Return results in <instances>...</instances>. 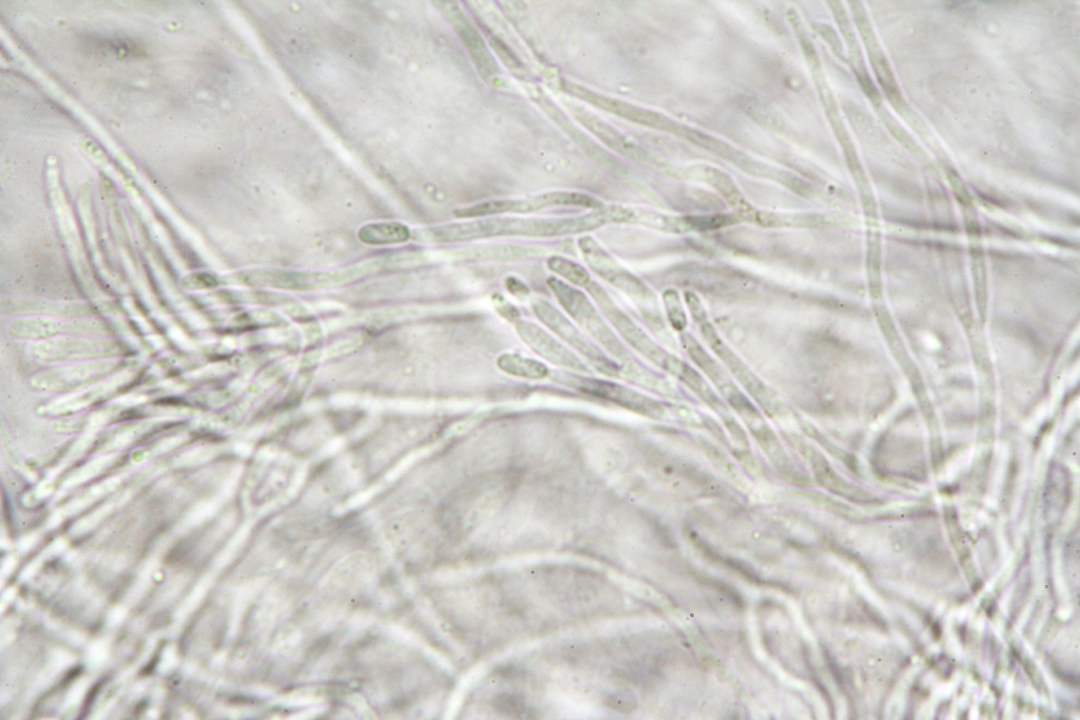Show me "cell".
Listing matches in <instances>:
<instances>
[{
    "label": "cell",
    "mask_w": 1080,
    "mask_h": 720,
    "mask_svg": "<svg viewBox=\"0 0 1080 720\" xmlns=\"http://www.w3.org/2000/svg\"><path fill=\"white\" fill-rule=\"evenodd\" d=\"M611 222L606 210L582 217L558 219L492 218L447 224L419 231L415 237L436 243L466 242L494 237L551 238L587 233Z\"/></svg>",
    "instance_id": "1"
},
{
    "label": "cell",
    "mask_w": 1080,
    "mask_h": 720,
    "mask_svg": "<svg viewBox=\"0 0 1080 720\" xmlns=\"http://www.w3.org/2000/svg\"><path fill=\"white\" fill-rule=\"evenodd\" d=\"M547 283L559 305L564 308L578 326L607 350L611 356L623 360V362L630 359V355L621 340L613 333L599 311L595 309L590 299L583 292L572 288L569 284L555 277L549 278Z\"/></svg>",
    "instance_id": "2"
},
{
    "label": "cell",
    "mask_w": 1080,
    "mask_h": 720,
    "mask_svg": "<svg viewBox=\"0 0 1080 720\" xmlns=\"http://www.w3.org/2000/svg\"><path fill=\"white\" fill-rule=\"evenodd\" d=\"M536 317L571 347L581 352L592 365L605 375L619 377L621 367L616 366L605 353L597 348L572 322L549 301L537 298L532 302Z\"/></svg>",
    "instance_id": "3"
},
{
    "label": "cell",
    "mask_w": 1080,
    "mask_h": 720,
    "mask_svg": "<svg viewBox=\"0 0 1080 720\" xmlns=\"http://www.w3.org/2000/svg\"><path fill=\"white\" fill-rule=\"evenodd\" d=\"M552 206L600 208L602 207V204L596 199L584 194L558 192L543 194L528 199L485 202L468 208H462V210L455 212V215L458 218H476L508 213L528 214Z\"/></svg>",
    "instance_id": "4"
},
{
    "label": "cell",
    "mask_w": 1080,
    "mask_h": 720,
    "mask_svg": "<svg viewBox=\"0 0 1080 720\" xmlns=\"http://www.w3.org/2000/svg\"><path fill=\"white\" fill-rule=\"evenodd\" d=\"M586 289L607 316L612 326L622 335L627 343L636 351L651 360L653 364L664 369L669 354L655 344L629 316L615 305V302L600 284L591 281Z\"/></svg>",
    "instance_id": "5"
},
{
    "label": "cell",
    "mask_w": 1080,
    "mask_h": 720,
    "mask_svg": "<svg viewBox=\"0 0 1080 720\" xmlns=\"http://www.w3.org/2000/svg\"><path fill=\"white\" fill-rule=\"evenodd\" d=\"M702 333L712 350L717 353L731 372L736 375L741 384L767 414L771 416L780 415L785 410V406L778 395L759 380L758 376L752 373L747 366L743 364L742 360L723 343V340L709 322H702Z\"/></svg>",
    "instance_id": "6"
},
{
    "label": "cell",
    "mask_w": 1080,
    "mask_h": 720,
    "mask_svg": "<svg viewBox=\"0 0 1080 720\" xmlns=\"http://www.w3.org/2000/svg\"><path fill=\"white\" fill-rule=\"evenodd\" d=\"M126 352V345L119 341L68 336L44 341L35 348V355L49 362L115 357Z\"/></svg>",
    "instance_id": "7"
},
{
    "label": "cell",
    "mask_w": 1080,
    "mask_h": 720,
    "mask_svg": "<svg viewBox=\"0 0 1080 720\" xmlns=\"http://www.w3.org/2000/svg\"><path fill=\"white\" fill-rule=\"evenodd\" d=\"M565 383L583 393L597 397L635 413L660 418L664 406L639 392L616 383L581 376H567Z\"/></svg>",
    "instance_id": "8"
},
{
    "label": "cell",
    "mask_w": 1080,
    "mask_h": 720,
    "mask_svg": "<svg viewBox=\"0 0 1080 720\" xmlns=\"http://www.w3.org/2000/svg\"><path fill=\"white\" fill-rule=\"evenodd\" d=\"M585 262L597 276L636 299H647L651 292L645 284L608 254L593 238L578 241Z\"/></svg>",
    "instance_id": "9"
},
{
    "label": "cell",
    "mask_w": 1080,
    "mask_h": 720,
    "mask_svg": "<svg viewBox=\"0 0 1080 720\" xmlns=\"http://www.w3.org/2000/svg\"><path fill=\"white\" fill-rule=\"evenodd\" d=\"M108 329L99 320H64L45 316H32L17 319L11 325V332L22 338L48 339L59 335H100Z\"/></svg>",
    "instance_id": "10"
},
{
    "label": "cell",
    "mask_w": 1080,
    "mask_h": 720,
    "mask_svg": "<svg viewBox=\"0 0 1080 720\" xmlns=\"http://www.w3.org/2000/svg\"><path fill=\"white\" fill-rule=\"evenodd\" d=\"M515 328L532 351L549 363L576 372L588 373L589 368L574 352L559 343L543 328L528 320H517Z\"/></svg>",
    "instance_id": "11"
},
{
    "label": "cell",
    "mask_w": 1080,
    "mask_h": 720,
    "mask_svg": "<svg viewBox=\"0 0 1080 720\" xmlns=\"http://www.w3.org/2000/svg\"><path fill=\"white\" fill-rule=\"evenodd\" d=\"M437 5H439L438 7L442 12L446 13L449 20L452 22L457 33L461 37L462 42H464L469 50L472 60L481 77L485 80H490L495 77L499 71L495 60L466 13L454 2H440L437 3Z\"/></svg>",
    "instance_id": "12"
},
{
    "label": "cell",
    "mask_w": 1080,
    "mask_h": 720,
    "mask_svg": "<svg viewBox=\"0 0 1080 720\" xmlns=\"http://www.w3.org/2000/svg\"><path fill=\"white\" fill-rule=\"evenodd\" d=\"M118 366L113 362H95L52 370L38 375L35 384L42 389L68 391L98 382L117 371Z\"/></svg>",
    "instance_id": "13"
},
{
    "label": "cell",
    "mask_w": 1080,
    "mask_h": 720,
    "mask_svg": "<svg viewBox=\"0 0 1080 720\" xmlns=\"http://www.w3.org/2000/svg\"><path fill=\"white\" fill-rule=\"evenodd\" d=\"M738 413L766 453L767 458L773 462L776 468L786 477L793 478L797 476L798 472L792 461L787 457L776 433L765 423L758 409L750 403L740 409Z\"/></svg>",
    "instance_id": "14"
},
{
    "label": "cell",
    "mask_w": 1080,
    "mask_h": 720,
    "mask_svg": "<svg viewBox=\"0 0 1080 720\" xmlns=\"http://www.w3.org/2000/svg\"><path fill=\"white\" fill-rule=\"evenodd\" d=\"M567 90L574 94L575 97L581 98L585 102L599 107L605 111L613 113V115L622 117L631 122L660 127L662 125L661 119L655 113L632 106L628 103L613 100L602 96V94L595 93L582 86L568 84Z\"/></svg>",
    "instance_id": "15"
},
{
    "label": "cell",
    "mask_w": 1080,
    "mask_h": 720,
    "mask_svg": "<svg viewBox=\"0 0 1080 720\" xmlns=\"http://www.w3.org/2000/svg\"><path fill=\"white\" fill-rule=\"evenodd\" d=\"M4 303V309L18 314L32 316L83 317L92 313L85 303L54 302L41 299H10Z\"/></svg>",
    "instance_id": "16"
},
{
    "label": "cell",
    "mask_w": 1080,
    "mask_h": 720,
    "mask_svg": "<svg viewBox=\"0 0 1080 720\" xmlns=\"http://www.w3.org/2000/svg\"><path fill=\"white\" fill-rule=\"evenodd\" d=\"M575 117L578 121L582 122L593 135L599 138L608 147L617 151V153L633 160L645 159V154L641 148L629 143L619 131L615 130L604 121L590 115L589 112L582 109L575 110Z\"/></svg>",
    "instance_id": "17"
},
{
    "label": "cell",
    "mask_w": 1080,
    "mask_h": 720,
    "mask_svg": "<svg viewBox=\"0 0 1080 720\" xmlns=\"http://www.w3.org/2000/svg\"><path fill=\"white\" fill-rule=\"evenodd\" d=\"M664 370L678 377L691 390L696 392L709 406L722 407L717 395L711 390L704 378L681 359L669 355Z\"/></svg>",
    "instance_id": "18"
},
{
    "label": "cell",
    "mask_w": 1080,
    "mask_h": 720,
    "mask_svg": "<svg viewBox=\"0 0 1080 720\" xmlns=\"http://www.w3.org/2000/svg\"><path fill=\"white\" fill-rule=\"evenodd\" d=\"M497 367L511 376L531 381L545 380L550 374L549 368L538 360L512 353L500 355Z\"/></svg>",
    "instance_id": "19"
},
{
    "label": "cell",
    "mask_w": 1080,
    "mask_h": 720,
    "mask_svg": "<svg viewBox=\"0 0 1080 720\" xmlns=\"http://www.w3.org/2000/svg\"><path fill=\"white\" fill-rule=\"evenodd\" d=\"M359 239L371 245H389L408 241L411 231L401 223H372L361 227Z\"/></svg>",
    "instance_id": "20"
},
{
    "label": "cell",
    "mask_w": 1080,
    "mask_h": 720,
    "mask_svg": "<svg viewBox=\"0 0 1080 720\" xmlns=\"http://www.w3.org/2000/svg\"><path fill=\"white\" fill-rule=\"evenodd\" d=\"M547 265L551 272L567 280L573 286L587 288L591 283V276L583 265L570 259L553 256L548 259Z\"/></svg>",
    "instance_id": "21"
},
{
    "label": "cell",
    "mask_w": 1080,
    "mask_h": 720,
    "mask_svg": "<svg viewBox=\"0 0 1080 720\" xmlns=\"http://www.w3.org/2000/svg\"><path fill=\"white\" fill-rule=\"evenodd\" d=\"M493 706L500 714L522 718L526 717L525 715H529V710L525 705V701L522 697L515 694L503 693L498 695L494 699Z\"/></svg>",
    "instance_id": "22"
},
{
    "label": "cell",
    "mask_w": 1080,
    "mask_h": 720,
    "mask_svg": "<svg viewBox=\"0 0 1080 720\" xmlns=\"http://www.w3.org/2000/svg\"><path fill=\"white\" fill-rule=\"evenodd\" d=\"M664 302L673 328L683 331L687 326V318L678 293L673 290L666 291Z\"/></svg>",
    "instance_id": "23"
},
{
    "label": "cell",
    "mask_w": 1080,
    "mask_h": 720,
    "mask_svg": "<svg viewBox=\"0 0 1080 720\" xmlns=\"http://www.w3.org/2000/svg\"><path fill=\"white\" fill-rule=\"evenodd\" d=\"M220 281L210 274L199 273L184 278L183 286L191 290H207L218 287Z\"/></svg>",
    "instance_id": "24"
},
{
    "label": "cell",
    "mask_w": 1080,
    "mask_h": 720,
    "mask_svg": "<svg viewBox=\"0 0 1080 720\" xmlns=\"http://www.w3.org/2000/svg\"><path fill=\"white\" fill-rule=\"evenodd\" d=\"M491 44L494 50L500 56V59L503 60V62L509 68L516 70L520 68V66H522V64H520V62L517 60L516 56L503 42L498 39H493L491 41Z\"/></svg>",
    "instance_id": "25"
},
{
    "label": "cell",
    "mask_w": 1080,
    "mask_h": 720,
    "mask_svg": "<svg viewBox=\"0 0 1080 720\" xmlns=\"http://www.w3.org/2000/svg\"><path fill=\"white\" fill-rule=\"evenodd\" d=\"M605 703L609 708L622 712H628L633 707L632 698L619 694L609 695Z\"/></svg>",
    "instance_id": "26"
},
{
    "label": "cell",
    "mask_w": 1080,
    "mask_h": 720,
    "mask_svg": "<svg viewBox=\"0 0 1080 720\" xmlns=\"http://www.w3.org/2000/svg\"><path fill=\"white\" fill-rule=\"evenodd\" d=\"M506 288L513 296L519 299H525L530 294V290L526 284L515 277H510L506 280Z\"/></svg>",
    "instance_id": "27"
},
{
    "label": "cell",
    "mask_w": 1080,
    "mask_h": 720,
    "mask_svg": "<svg viewBox=\"0 0 1080 720\" xmlns=\"http://www.w3.org/2000/svg\"><path fill=\"white\" fill-rule=\"evenodd\" d=\"M686 301L693 318L702 324L706 320V312L699 298L692 293H686Z\"/></svg>",
    "instance_id": "28"
},
{
    "label": "cell",
    "mask_w": 1080,
    "mask_h": 720,
    "mask_svg": "<svg viewBox=\"0 0 1080 720\" xmlns=\"http://www.w3.org/2000/svg\"><path fill=\"white\" fill-rule=\"evenodd\" d=\"M497 674L506 679H514L522 675V672L514 667H501L498 669Z\"/></svg>",
    "instance_id": "29"
},
{
    "label": "cell",
    "mask_w": 1080,
    "mask_h": 720,
    "mask_svg": "<svg viewBox=\"0 0 1080 720\" xmlns=\"http://www.w3.org/2000/svg\"><path fill=\"white\" fill-rule=\"evenodd\" d=\"M342 446H343V441L342 440H340V439L334 440V441L330 442L329 444H327L325 446V448L323 450V454H324L325 457L332 456V454L337 453L342 448Z\"/></svg>",
    "instance_id": "30"
}]
</instances>
